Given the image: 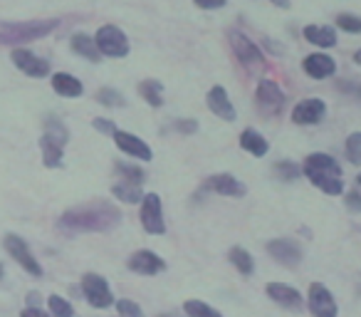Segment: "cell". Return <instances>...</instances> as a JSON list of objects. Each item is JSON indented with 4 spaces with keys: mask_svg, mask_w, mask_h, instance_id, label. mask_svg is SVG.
<instances>
[{
    "mask_svg": "<svg viewBox=\"0 0 361 317\" xmlns=\"http://www.w3.org/2000/svg\"><path fill=\"white\" fill-rule=\"evenodd\" d=\"M121 223V211L111 201H90L72 206L57 218V231L65 236H80V233H106L114 231Z\"/></svg>",
    "mask_w": 361,
    "mask_h": 317,
    "instance_id": "obj_1",
    "label": "cell"
},
{
    "mask_svg": "<svg viewBox=\"0 0 361 317\" xmlns=\"http://www.w3.org/2000/svg\"><path fill=\"white\" fill-rule=\"evenodd\" d=\"M302 177L314 189L324 191L326 196L344 193V172H341V164L331 154L314 151V154L307 156L305 164H302Z\"/></svg>",
    "mask_w": 361,
    "mask_h": 317,
    "instance_id": "obj_2",
    "label": "cell"
},
{
    "mask_svg": "<svg viewBox=\"0 0 361 317\" xmlns=\"http://www.w3.org/2000/svg\"><path fill=\"white\" fill-rule=\"evenodd\" d=\"M60 28L57 18L47 20H25V23H0V45L8 47H23L27 42H35L47 37Z\"/></svg>",
    "mask_w": 361,
    "mask_h": 317,
    "instance_id": "obj_3",
    "label": "cell"
},
{
    "mask_svg": "<svg viewBox=\"0 0 361 317\" xmlns=\"http://www.w3.org/2000/svg\"><path fill=\"white\" fill-rule=\"evenodd\" d=\"M228 45H231L235 60L240 62L245 70H257L265 65V52L260 50L257 42H252V37H247L243 30H228Z\"/></svg>",
    "mask_w": 361,
    "mask_h": 317,
    "instance_id": "obj_4",
    "label": "cell"
},
{
    "mask_svg": "<svg viewBox=\"0 0 361 317\" xmlns=\"http://www.w3.org/2000/svg\"><path fill=\"white\" fill-rule=\"evenodd\" d=\"M94 42L99 47L102 57H111V60H121L131 52V42L126 32L116 25H102L94 32Z\"/></svg>",
    "mask_w": 361,
    "mask_h": 317,
    "instance_id": "obj_5",
    "label": "cell"
},
{
    "mask_svg": "<svg viewBox=\"0 0 361 317\" xmlns=\"http://www.w3.org/2000/svg\"><path fill=\"white\" fill-rule=\"evenodd\" d=\"M3 246H6L8 256H11L13 261H16L18 265H20L23 270L27 273V275H32V277H42V275H45L40 261L32 256V251H30V246H27L25 238L16 236V233H8L6 241H3Z\"/></svg>",
    "mask_w": 361,
    "mask_h": 317,
    "instance_id": "obj_6",
    "label": "cell"
},
{
    "mask_svg": "<svg viewBox=\"0 0 361 317\" xmlns=\"http://www.w3.org/2000/svg\"><path fill=\"white\" fill-rule=\"evenodd\" d=\"M82 295H85V300L90 302L94 310H106V307L114 305V295H111L109 282L102 275H97V273L82 275Z\"/></svg>",
    "mask_w": 361,
    "mask_h": 317,
    "instance_id": "obj_7",
    "label": "cell"
},
{
    "mask_svg": "<svg viewBox=\"0 0 361 317\" xmlns=\"http://www.w3.org/2000/svg\"><path fill=\"white\" fill-rule=\"evenodd\" d=\"M141 228L151 236H164L166 233V221H164V206H161V196L159 193H144L141 198Z\"/></svg>",
    "mask_w": 361,
    "mask_h": 317,
    "instance_id": "obj_8",
    "label": "cell"
},
{
    "mask_svg": "<svg viewBox=\"0 0 361 317\" xmlns=\"http://www.w3.org/2000/svg\"><path fill=\"white\" fill-rule=\"evenodd\" d=\"M255 102H257V109L262 112L265 116H275L285 109V92L282 87L277 85L275 80H260L255 87Z\"/></svg>",
    "mask_w": 361,
    "mask_h": 317,
    "instance_id": "obj_9",
    "label": "cell"
},
{
    "mask_svg": "<svg viewBox=\"0 0 361 317\" xmlns=\"http://www.w3.org/2000/svg\"><path fill=\"white\" fill-rule=\"evenodd\" d=\"M324 116H326V104H324V100H319V97H305V100L297 102L290 112L292 124H297V126L322 124Z\"/></svg>",
    "mask_w": 361,
    "mask_h": 317,
    "instance_id": "obj_10",
    "label": "cell"
},
{
    "mask_svg": "<svg viewBox=\"0 0 361 317\" xmlns=\"http://www.w3.org/2000/svg\"><path fill=\"white\" fill-rule=\"evenodd\" d=\"M11 60H13V65L20 72H25L27 77L42 80V77L50 75V62H47L45 57L35 55L32 50H27V47H13Z\"/></svg>",
    "mask_w": 361,
    "mask_h": 317,
    "instance_id": "obj_11",
    "label": "cell"
},
{
    "mask_svg": "<svg viewBox=\"0 0 361 317\" xmlns=\"http://www.w3.org/2000/svg\"><path fill=\"white\" fill-rule=\"evenodd\" d=\"M307 307L314 317H336L339 315V307L331 295L329 287H324L322 282H312L310 292H307Z\"/></svg>",
    "mask_w": 361,
    "mask_h": 317,
    "instance_id": "obj_12",
    "label": "cell"
},
{
    "mask_svg": "<svg viewBox=\"0 0 361 317\" xmlns=\"http://www.w3.org/2000/svg\"><path fill=\"white\" fill-rule=\"evenodd\" d=\"M111 139H114L116 149H119L121 154L131 156V159H139V162H151V159H154V151H151V146L146 144L141 136L131 134V131L116 129L114 134H111Z\"/></svg>",
    "mask_w": 361,
    "mask_h": 317,
    "instance_id": "obj_13",
    "label": "cell"
},
{
    "mask_svg": "<svg viewBox=\"0 0 361 317\" xmlns=\"http://www.w3.org/2000/svg\"><path fill=\"white\" fill-rule=\"evenodd\" d=\"M126 268H129L131 273H136V275H159V273L166 270V261L159 256V253L154 251H136L129 256V261H126Z\"/></svg>",
    "mask_w": 361,
    "mask_h": 317,
    "instance_id": "obj_14",
    "label": "cell"
},
{
    "mask_svg": "<svg viewBox=\"0 0 361 317\" xmlns=\"http://www.w3.org/2000/svg\"><path fill=\"white\" fill-rule=\"evenodd\" d=\"M302 70L307 77L312 80H329L336 75V60L331 55H326L324 50L319 52H310V55L302 60Z\"/></svg>",
    "mask_w": 361,
    "mask_h": 317,
    "instance_id": "obj_15",
    "label": "cell"
},
{
    "mask_svg": "<svg viewBox=\"0 0 361 317\" xmlns=\"http://www.w3.org/2000/svg\"><path fill=\"white\" fill-rule=\"evenodd\" d=\"M206 104H208V109L218 116V119L228 121V124H233V121L238 119L235 104L231 102V95H228L226 87H221V85L211 87V90H208V95H206Z\"/></svg>",
    "mask_w": 361,
    "mask_h": 317,
    "instance_id": "obj_16",
    "label": "cell"
},
{
    "mask_svg": "<svg viewBox=\"0 0 361 317\" xmlns=\"http://www.w3.org/2000/svg\"><path fill=\"white\" fill-rule=\"evenodd\" d=\"M201 191H211L218 196H231V198H243L247 193V189L238 181L233 174H213L203 181Z\"/></svg>",
    "mask_w": 361,
    "mask_h": 317,
    "instance_id": "obj_17",
    "label": "cell"
},
{
    "mask_svg": "<svg viewBox=\"0 0 361 317\" xmlns=\"http://www.w3.org/2000/svg\"><path fill=\"white\" fill-rule=\"evenodd\" d=\"M267 253H270L280 265H287V268H297L302 261V246L297 241H290V238H272V241L267 243Z\"/></svg>",
    "mask_w": 361,
    "mask_h": 317,
    "instance_id": "obj_18",
    "label": "cell"
},
{
    "mask_svg": "<svg viewBox=\"0 0 361 317\" xmlns=\"http://www.w3.org/2000/svg\"><path fill=\"white\" fill-rule=\"evenodd\" d=\"M302 37H305L310 45L319 47V50H331V47L339 45V32L334 25H319V23H310V25L302 28Z\"/></svg>",
    "mask_w": 361,
    "mask_h": 317,
    "instance_id": "obj_19",
    "label": "cell"
},
{
    "mask_svg": "<svg viewBox=\"0 0 361 317\" xmlns=\"http://www.w3.org/2000/svg\"><path fill=\"white\" fill-rule=\"evenodd\" d=\"M267 295L280 307H285V310H302V307H305L302 292L295 290L292 285H285V282H270V285H267Z\"/></svg>",
    "mask_w": 361,
    "mask_h": 317,
    "instance_id": "obj_20",
    "label": "cell"
},
{
    "mask_svg": "<svg viewBox=\"0 0 361 317\" xmlns=\"http://www.w3.org/2000/svg\"><path fill=\"white\" fill-rule=\"evenodd\" d=\"M70 50L75 52L77 57H82V60L87 62H102V52L99 47H97L94 42V35H87V32H75V35L70 37Z\"/></svg>",
    "mask_w": 361,
    "mask_h": 317,
    "instance_id": "obj_21",
    "label": "cell"
},
{
    "mask_svg": "<svg viewBox=\"0 0 361 317\" xmlns=\"http://www.w3.org/2000/svg\"><path fill=\"white\" fill-rule=\"evenodd\" d=\"M65 146L60 139H55V136L45 134L42 131L40 136V151H42V164H45L47 169H60L62 167V159H65Z\"/></svg>",
    "mask_w": 361,
    "mask_h": 317,
    "instance_id": "obj_22",
    "label": "cell"
},
{
    "mask_svg": "<svg viewBox=\"0 0 361 317\" xmlns=\"http://www.w3.org/2000/svg\"><path fill=\"white\" fill-rule=\"evenodd\" d=\"M50 85H52V90H55L57 95L67 97V100H77V97L85 95V85H82L75 75H70V72H55Z\"/></svg>",
    "mask_w": 361,
    "mask_h": 317,
    "instance_id": "obj_23",
    "label": "cell"
},
{
    "mask_svg": "<svg viewBox=\"0 0 361 317\" xmlns=\"http://www.w3.org/2000/svg\"><path fill=\"white\" fill-rule=\"evenodd\" d=\"M240 149L252 156H257V159H262V156H267V151H270V141H267L257 129H243L240 131Z\"/></svg>",
    "mask_w": 361,
    "mask_h": 317,
    "instance_id": "obj_24",
    "label": "cell"
},
{
    "mask_svg": "<svg viewBox=\"0 0 361 317\" xmlns=\"http://www.w3.org/2000/svg\"><path fill=\"white\" fill-rule=\"evenodd\" d=\"M111 196H114L116 201L134 206V203H141V198H144V189H141V184L124 181V179H119V181L111 186Z\"/></svg>",
    "mask_w": 361,
    "mask_h": 317,
    "instance_id": "obj_25",
    "label": "cell"
},
{
    "mask_svg": "<svg viewBox=\"0 0 361 317\" xmlns=\"http://www.w3.org/2000/svg\"><path fill=\"white\" fill-rule=\"evenodd\" d=\"M139 95H141V100H144L146 104L154 107V109H159V107H164V82L141 80L139 82Z\"/></svg>",
    "mask_w": 361,
    "mask_h": 317,
    "instance_id": "obj_26",
    "label": "cell"
},
{
    "mask_svg": "<svg viewBox=\"0 0 361 317\" xmlns=\"http://www.w3.org/2000/svg\"><path fill=\"white\" fill-rule=\"evenodd\" d=\"M228 261L235 265V270L240 273V275H252V270H255V261H252V256L240 246L231 248V253H228Z\"/></svg>",
    "mask_w": 361,
    "mask_h": 317,
    "instance_id": "obj_27",
    "label": "cell"
},
{
    "mask_svg": "<svg viewBox=\"0 0 361 317\" xmlns=\"http://www.w3.org/2000/svg\"><path fill=\"white\" fill-rule=\"evenodd\" d=\"M94 100L99 102L102 107H109V109H121V107L126 104L124 95H121L119 90H114V87H102V90H97Z\"/></svg>",
    "mask_w": 361,
    "mask_h": 317,
    "instance_id": "obj_28",
    "label": "cell"
},
{
    "mask_svg": "<svg viewBox=\"0 0 361 317\" xmlns=\"http://www.w3.org/2000/svg\"><path fill=\"white\" fill-rule=\"evenodd\" d=\"M334 23L336 30L346 32V35H361V16H356V13H339Z\"/></svg>",
    "mask_w": 361,
    "mask_h": 317,
    "instance_id": "obj_29",
    "label": "cell"
},
{
    "mask_svg": "<svg viewBox=\"0 0 361 317\" xmlns=\"http://www.w3.org/2000/svg\"><path fill=\"white\" fill-rule=\"evenodd\" d=\"M344 156L346 162L354 164V167H361V131H351L344 141Z\"/></svg>",
    "mask_w": 361,
    "mask_h": 317,
    "instance_id": "obj_30",
    "label": "cell"
},
{
    "mask_svg": "<svg viewBox=\"0 0 361 317\" xmlns=\"http://www.w3.org/2000/svg\"><path fill=\"white\" fill-rule=\"evenodd\" d=\"M47 310H50V317H75V307H72V302L65 300L62 295L47 297Z\"/></svg>",
    "mask_w": 361,
    "mask_h": 317,
    "instance_id": "obj_31",
    "label": "cell"
},
{
    "mask_svg": "<svg viewBox=\"0 0 361 317\" xmlns=\"http://www.w3.org/2000/svg\"><path fill=\"white\" fill-rule=\"evenodd\" d=\"M272 174H275L280 181H297V179L302 177V167L300 164H295V162H277L275 164V169H272Z\"/></svg>",
    "mask_w": 361,
    "mask_h": 317,
    "instance_id": "obj_32",
    "label": "cell"
},
{
    "mask_svg": "<svg viewBox=\"0 0 361 317\" xmlns=\"http://www.w3.org/2000/svg\"><path fill=\"white\" fill-rule=\"evenodd\" d=\"M116 174H119V179H124V181H134V184H144L146 174L141 167H136V164H129V162H116Z\"/></svg>",
    "mask_w": 361,
    "mask_h": 317,
    "instance_id": "obj_33",
    "label": "cell"
},
{
    "mask_svg": "<svg viewBox=\"0 0 361 317\" xmlns=\"http://www.w3.org/2000/svg\"><path fill=\"white\" fill-rule=\"evenodd\" d=\"M183 312H186L188 317H223L218 310H213L211 305H206L203 300H186V305H183Z\"/></svg>",
    "mask_w": 361,
    "mask_h": 317,
    "instance_id": "obj_34",
    "label": "cell"
},
{
    "mask_svg": "<svg viewBox=\"0 0 361 317\" xmlns=\"http://www.w3.org/2000/svg\"><path fill=\"white\" fill-rule=\"evenodd\" d=\"M45 134L60 139L62 144H67V141H70V129H67L65 121H62L60 116H47V119H45Z\"/></svg>",
    "mask_w": 361,
    "mask_h": 317,
    "instance_id": "obj_35",
    "label": "cell"
},
{
    "mask_svg": "<svg viewBox=\"0 0 361 317\" xmlns=\"http://www.w3.org/2000/svg\"><path fill=\"white\" fill-rule=\"evenodd\" d=\"M114 305H116L119 317H146L144 310H141L134 300H126V297H124V300H114Z\"/></svg>",
    "mask_w": 361,
    "mask_h": 317,
    "instance_id": "obj_36",
    "label": "cell"
},
{
    "mask_svg": "<svg viewBox=\"0 0 361 317\" xmlns=\"http://www.w3.org/2000/svg\"><path fill=\"white\" fill-rule=\"evenodd\" d=\"M92 126H94L99 134H109V136L116 131V124L111 119H106V116H94V119H92Z\"/></svg>",
    "mask_w": 361,
    "mask_h": 317,
    "instance_id": "obj_37",
    "label": "cell"
},
{
    "mask_svg": "<svg viewBox=\"0 0 361 317\" xmlns=\"http://www.w3.org/2000/svg\"><path fill=\"white\" fill-rule=\"evenodd\" d=\"M339 92H344V95L354 97V100L361 102V82H354V80H346V82H339Z\"/></svg>",
    "mask_w": 361,
    "mask_h": 317,
    "instance_id": "obj_38",
    "label": "cell"
},
{
    "mask_svg": "<svg viewBox=\"0 0 361 317\" xmlns=\"http://www.w3.org/2000/svg\"><path fill=\"white\" fill-rule=\"evenodd\" d=\"M173 129L178 134H196L198 131V121L196 119H176L173 121Z\"/></svg>",
    "mask_w": 361,
    "mask_h": 317,
    "instance_id": "obj_39",
    "label": "cell"
},
{
    "mask_svg": "<svg viewBox=\"0 0 361 317\" xmlns=\"http://www.w3.org/2000/svg\"><path fill=\"white\" fill-rule=\"evenodd\" d=\"M344 203H346V208H349V211L361 213V191H349L344 196Z\"/></svg>",
    "mask_w": 361,
    "mask_h": 317,
    "instance_id": "obj_40",
    "label": "cell"
},
{
    "mask_svg": "<svg viewBox=\"0 0 361 317\" xmlns=\"http://www.w3.org/2000/svg\"><path fill=\"white\" fill-rule=\"evenodd\" d=\"M193 3L201 11H221V8L228 6V0H193Z\"/></svg>",
    "mask_w": 361,
    "mask_h": 317,
    "instance_id": "obj_41",
    "label": "cell"
},
{
    "mask_svg": "<svg viewBox=\"0 0 361 317\" xmlns=\"http://www.w3.org/2000/svg\"><path fill=\"white\" fill-rule=\"evenodd\" d=\"M262 47H267L272 55H282V52H285V47L277 45V40H272V37H265V40H262Z\"/></svg>",
    "mask_w": 361,
    "mask_h": 317,
    "instance_id": "obj_42",
    "label": "cell"
},
{
    "mask_svg": "<svg viewBox=\"0 0 361 317\" xmlns=\"http://www.w3.org/2000/svg\"><path fill=\"white\" fill-rule=\"evenodd\" d=\"M20 317H50L42 307H25V310L20 312Z\"/></svg>",
    "mask_w": 361,
    "mask_h": 317,
    "instance_id": "obj_43",
    "label": "cell"
},
{
    "mask_svg": "<svg viewBox=\"0 0 361 317\" xmlns=\"http://www.w3.org/2000/svg\"><path fill=\"white\" fill-rule=\"evenodd\" d=\"M25 300H27V307H40L42 297H40V292H35V290H32V292H27V297H25Z\"/></svg>",
    "mask_w": 361,
    "mask_h": 317,
    "instance_id": "obj_44",
    "label": "cell"
},
{
    "mask_svg": "<svg viewBox=\"0 0 361 317\" xmlns=\"http://www.w3.org/2000/svg\"><path fill=\"white\" fill-rule=\"evenodd\" d=\"M270 3H272V6H275V8H280V11H287V8L292 6L290 0H270Z\"/></svg>",
    "mask_w": 361,
    "mask_h": 317,
    "instance_id": "obj_45",
    "label": "cell"
},
{
    "mask_svg": "<svg viewBox=\"0 0 361 317\" xmlns=\"http://www.w3.org/2000/svg\"><path fill=\"white\" fill-rule=\"evenodd\" d=\"M354 62H356V65H359V67H361V47H359V50H356V52H354Z\"/></svg>",
    "mask_w": 361,
    "mask_h": 317,
    "instance_id": "obj_46",
    "label": "cell"
},
{
    "mask_svg": "<svg viewBox=\"0 0 361 317\" xmlns=\"http://www.w3.org/2000/svg\"><path fill=\"white\" fill-rule=\"evenodd\" d=\"M6 277V268H3V263H0V280Z\"/></svg>",
    "mask_w": 361,
    "mask_h": 317,
    "instance_id": "obj_47",
    "label": "cell"
},
{
    "mask_svg": "<svg viewBox=\"0 0 361 317\" xmlns=\"http://www.w3.org/2000/svg\"><path fill=\"white\" fill-rule=\"evenodd\" d=\"M356 184H359V189H361V174H359V177H356Z\"/></svg>",
    "mask_w": 361,
    "mask_h": 317,
    "instance_id": "obj_48",
    "label": "cell"
},
{
    "mask_svg": "<svg viewBox=\"0 0 361 317\" xmlns=\"http://www.w3.org/2000/svg\"><path fill=\"white\" fill-rule=\"evenodd\" d=\"M159 317H173V315H159Z\"/></svg>",
    "mask_w": 361,
    "mask_h": 317,
    "instance_id": "obj_49",
    "label": "cell"
}]
</instances>
